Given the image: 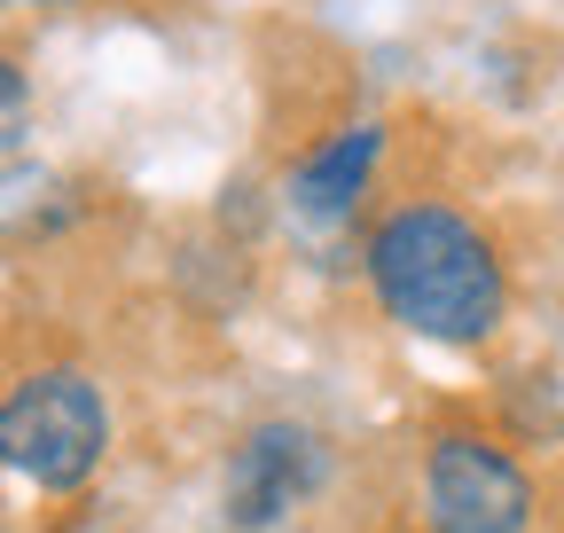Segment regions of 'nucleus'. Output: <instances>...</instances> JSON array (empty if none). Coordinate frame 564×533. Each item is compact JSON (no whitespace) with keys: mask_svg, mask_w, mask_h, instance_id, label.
Listing matches in <instances>:
<instances>
[{"mask_svg":"<svg viewBox=\"0 0 564 533\" xmlns=\"http://www.w3.org/2000/svg\"><path fill=\"white\" fill-rule=\"evenodd\" d=\"M361 266H369L377 306L432 346H486L510 314V266L494 251V236L440 196L392 205L369 228Z\"/></svg>","mask_w":564,"mask_h":533,"instance_id":"obj_1","label":"nucleus"},{"mask_svg":"<svg viewBox=\"0 0 564 533\" xmlns=\"http://www.w3.org/2000/svg\"><path fill=\"white\" fill-rule=\"evenodd\" d=\"M220 533H236V525H220Z\"/></svg>","mask_w":564,"mask_h":533,"instance_id":"obj_8","label":"nucleus"},{"mask_svg":"<svg viewBox=\"0 0 564 533\" xmlns=\"http://www.w3.org/2000/svg\"><path fill=\"white\" fill-rule=\"evenodd\" d=\"M377 157H384V126H377V118L337 126L329 142H314V150L291 165V213H299V220H345V213L369 196Z\"/></svg>","mask_w":564,"mask_h":533,"instance_id":"obj_5","label":"nucleus"},{"mask_svg":"<svg viewBox=\"0 0 564 533\" xmlns=\"http://www.w3.org/2000/svg\"><path fill=\"white\" fill-rule=\"evenodd\" d=\"M47 9H79V0H0V17H47Z\"/></svg>","mask_w":564,"mask_h":533,"instance_id":"obj_7","label":"nucleus"},{"mask_svg":"<svg viewBox=\"0 0 564 533\" xmlns=\"http://www.w3.org/2000/svg\"><path fill=\"white\" fill-rule=\"evenodd\" d=\"M322 487H329V439L314 424H299V416H267V424H251L236 439L220 502H228L236 533H274L291 510H306Z\"/></svg>","mask_w":564,"mask_h":533,"instance_id":"obj_4","label":"nucleus"},{"mask_svg":"<svg viewBox=\"0 0 564 533\" xmlns=\"http://www.w3.org/2000/svg\"><path fill=\"white\" fill-rule=\"evenodd\" d=\"M423 533H533V479L525 463L470 424H447L415 471Z\"/></svg>","mask_w":564,"mask_h":533,"instance_id":"obj_3","label":"nucleus"},{"mask_svg":"<svg viewBox=\"0 0 564 533\" xmlns=\"http://www.w3.org/2000/svg\"><path fill=\"white\" fill-rule=\"evenodd\" d=\"M24 133H32V72H24V55L0 40V157H17Z\"/></svg>","mask_w":564,"mask_h":533,"instance_id":"obj_6","label":"nucleus"},{"mask_svg":"<svg viewBox=\"0 0 564 533\" xmlns=\"http://www.w3.org/2000/svg\"><path fill=\"white\" fill-rule=\"evenodd\" d=\"M110 455V400L87 369H32L0 392V471L32 494H79Z\"/></svg>","mask_w":564,"mask_h":533,"instance_id":"obj_2","label":"nucleus"}]
</instances>
